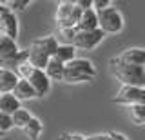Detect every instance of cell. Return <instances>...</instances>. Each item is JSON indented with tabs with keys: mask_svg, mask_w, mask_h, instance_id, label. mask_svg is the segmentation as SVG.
Here are the masks:
<instances>
[{
	"mask_svg": "<svg viewBox=\"0 0 145 140\" xmlns=\"http://www.w3.org/2000/svg\"><path fill=\"white\" fill-rule=\"evenodd\" d=\"M143 69H145V66H143Z\"/></svg>",
	"mask_w": 145,
	"mask_h": 140,
	"instance_id": "f546056e",
	"label": "cell"
},
{
	"mask_svg": "<svg viewBox=\"0 0 145 140\" xmlns=\"http://www.w3.org/2000/svg\"><path fill=\"white\" fill-rule=\"evenodd\" d=\"M114 104L121 106H136V104H145V87H131V85H121L120 91L112 98Z\"/></svg>",
	"mask_w": 145,
	"mask_h": 140,
	"instance_id": "5b68a950",
	"label": "cell"
},
{
	"mask_svg": "<svg viewBox=\"0 0 145 140\" xmlns=\"http://www.w3.org/2000/svg\"><path fill=\"white\" fill-rule=\"evenodd\" d=\"M13 95H15V97H16L20 102H24V100H31V98H36L35 89L31 87V84L27 82V80H24V78L18 80L16 87L13 89Z\"/></svg>",
	"mask_w": 145,
	"mask_h": 140,
	"instance_id": "2e32d148",
	"label": "cell"
},
{
	"mask_svg": "<svg viewBox=\"0 0 145 140\" xmlns=\"http://www.w3.org/2000/svg\"><path fill=\"white\" fill-rule=\"evenodd\" d=\"M42 131H44L42 122L33 116V118H31V122L25 126L24 133H25V137L29 138V140H38V138H40V135H42Z\"/></svg>",
	"mask_w": 145,
	"mask_h": 140,
	"instance_id": "7402d4cb",
	"label": "cell"
},
{
	"mask_svg": "<svg viewBox=\"0 0 145 140\" xmlns=\"http://www.w3.org/2000/svg\"><path fill=\"white\" fill-rule=\"evenodd\" d=\"M29 4H31V0H9L6 6H7L13 13H15V11H24L25 7L29 6Z\"/></svg>",
	"mask_w": 145,
	"mask_h": 140,
	"instance_id": "cb8c5ba5",
	"label": "cell"
},
{
	"mask_svg": "<svg viewBox=\"0 0 145 140\" xmlns=\"http://www.w3.org/2000/svg\"><path fill=\"white\" fill-rule=\"evenodd\" d=\"M105 38L103 31L94 29V31H78L74 37V42L72 46L76 49H84V51H91V49L98 47L102 44V40Z\"/></svg>",
	"mask_w": 145,
	"mask_h": 140,
	"instance_id": "8992f818",
	"label": "cell"
},
{
	"mask_svg": "<svg viewBox=\"0 0 145 140\" xmlns=\"http://www.w3.org/2000/svg\"><path fill=\"white\" fill-rule=\"evenodd\" d=\"M111 73L121 85H131V87H145V69L140 66H129L116 62L111 58Z\"/></svg>",
	"mask_w": 145,
	"mask_h": 140,
	"instance_id": "6da1fadb",
	"label": "cell"
},
{
	"mask_svg": "<svg viewBox=\"0 0 145 140\" xmlns=\"http://www.w3.org/2000/svg\"><path fill=\"white\" fill-rule=\"evenodd\" d=\"M45 75L49 76V80H58V82H63V75H65V64H62V62H58L56 58H51V60L47 62V66H45Z\"/></svg>",
	"mask_w": 145,
	"mask_h": 140,
	"instance_id": "5bb4252c",
	"label": "cell"
},
{
	"mask_svg": "<svg viewBox=\"0 0 145 140\" xmlns=\"http://www.w3.org/2000/svg\"><path fill=\"white\" fill-rule=\"evenodd\" d=\"M111 0H93V9L94 11H103L107 7H111Z\"/></svg>",
	"mask_w": 145,
	"mask_h": 140,
	"instance_id": "4316f807",
	"label": "cell"
},
{
	"mask_svg": "<svg viewBox=\"0 0 145 140\" xmlns=\"http://www.w3.org/2000/svg\"><path fill=\"white\" fill-rule=\"evenodd\" d=\"M82 16V9L76 6L74 2H60L56 7V22H58V28L60 29H72L76 28Z\"/></svg>",
	"mask_w": 145,
	"mask_h": 140,
	"instance_id": "277c9868",
	"label": "cell"
},
{
	"mask_svg": "<svg viewBox=\"0 0 145 140\" xmlns=\"http://www.w3.org/2000/svg\"><path fill=\"white\" fill-rule=\"evenodd\" d=\"M116 62L121 64H129V66H145V49L143 47H129L125 51H121L118 57H114Z\"/></svg>",
	"mask_w": 145,
	"mask_h": 140,
	"instance_id": "52a82bcc",
	"label": "cell"
},
{
	"mask_svg": "<svg viewBox=\"0 0 145 140\" xmlns=\"http://www.w3.org/2000/svg\"><path fill=\"white\" fill-rule=\"evenodd\" d=\"M16 51H18L16 40L6 37L4 33L0 35V60L6 58V57H9V55H13V53H16Z\"/></svg>",
	"mask_w": 145,
	"mask_h": 140,
	"instance_id": "d6986e66",
	"label": "cell"
},
{
	"mask_svg": "<svg viewBox=\"0 0 145 140\" xmlns=\"http://www.w3.org/2000/svg\"><path fill=\"white\" fill-rule=\"evenodd\" d=\"M16 75L31 84V87H33L35 93H36V97H47L49 91H51V80L45 75V71L38 69V67H33L29 62L18 67Z\"/></svg>",
	"mask_w": 145,
	"mask_h": 140,
	"instance_id": "7a4b0ae2",
	"label": "cell"
},
{
	"mask_svg": "<svg viewBox=\"0 0 145 140\" xmlns=\"http://www.w3.org/2000/svg\"><path fill=\"white\" fill-rule=\"evenodd\" d=\"M109 140H127V138L120 133H109Z\"/></svg>",
	"mask_w": 145,
	"mask_h": 140,
	"instance_id": "f1b7e54d",
	"label": "cell"
},
{
	"mask_svg": "<svg viewBox=\"0 0 145 140\" xmlns=\"http://www.w3.org/2000/svg\"><path fill=\"white\" fill-rule=\"evenodd\" d=\"M18 80H20V76H18L15 71L0 67V95L13 93V89L16 87Z\"/></svg>",
	"mask_w": 145,
	"mask_h": 140,
	"instance_id": "30bf717a",
	"label": "cell"
},
{
	"mask_svg": "<svg viewBox=\"0 0 145 140\" xmlns=\"http://www.w3.org/2000/svg\"><path fill=\"white\" fill-rule=\"evenodd\" d=\"M60 33H62V40H63V44H72L74 42V37H76V28H72V29H60Z\"/></svg>",
	"mask_w": 145,
	"mask_h": 140,
	"instance_id": "d4e9b609",
	"label": "cell"
},
{
	"mask_svg": "<svg viewBox=\"0 0 145 140\" xmlns=\"http://www.w3.org/2000/svg\"><path fill=\"white\" fill-rule=\"evenodd\" d=\"M11 128H13L11 116H9V115H4V113H0V131H2V133L6 135Z\"/></svg>",
	"mask_w": 145,
	"mask_h": 140,
	"instance_id": "484cf974",
	"label": "cell"
},
{
	"mask_svg": "<svg viewBox=\"0 0 145 140\" xmlns=\"http://www.w3.org/2000/svg\"><path fill=\"white\" fill-rule=\"evenodd\" d=\"M65 67H69V69H72V71H78V73H82V75H87V76H91V78L96 75V67H94V64L91 60H87V58H74V60L69 62Z\"/></svg>",
	"mask_w": 145,
	"mask_h": 140,
	"instance_id": "4fadbf2b",
	"label": "cell"
},
{
	"mask_svg": "<svg viewBox=\"0 0 145 140\" xmlns=\"http://www.w3.org/2000/svg\"><path fill=\"white\" fill-rule=\"evenodd\" d=\"M0 28H2V33L6 37L16 40V37H18V18L7 6H6V11L0 16Z\"/></svg>",
	"mask_w": 145,
	"mask_h": 140,
	"instance_id": "ba28073f",
	"label": "cell"
},
{
	"mask_svg": "<svg viewBox=\"0 0 145 140\" xmlns=\"http://www.w3.org/2000/svg\"><path fill=\"white\" fill-rule=\"evenodd\" d=\"M98 13V29L103 31V35H116L123 29V16H121L120 9L116 7H107Z\"/></svg>",
	"mask_w": 145,
	"mask_h": 140,
	"instance_id": "3957f363",
	"label": "cell"
},
{
	"mask_svg": "<svg viewBox=\"0 0 145 140\" xmlns=\"http://www.w3.org/2000/svg\"><path fill=\"white\" fill-rule=\"evenodd\" d=\"M74 4L80 7L82 11H87V9H91V7H93V0H76Z\"/></svg>",
	"mask_w": 145,
	"mask_h": 140,
	"instance_id": "83f0119b",
	"label": "cell"
},
{
	"mask_svg": "<svg viewBox=\"0 0 145 140\" xmlns=\"http://www.w3.org/2000/svg\"><path fill=\"white\" fill-rule=\"evenodd\" d=\"M87 80H91V76L82 75V73H78V71H72V69H69V67H65L63 82H67V84H76V82H87Z\"/></svg>",
	"mask_w": 145,
	"mask_h": 140,
	"instance_id": "603a6c76",
	"label": "cell"
},
{
	"mask_svg": "<svg viewBox=\"0 0 145 140\" xmlns=\"http://www.w3.org/2000/svg\"><path fill=\"white\" fill-rule=\"evenodd\" d=\"M27 60H29V51H27V49H18L16 53H13V55L2 58V60H0V67H4V69H11V71L16 73V69L20 66L27 64Z\"/></svg>",
	"mask_w": 145,
	"mask_h": 140,
	"instance_id": "9c48e42d",
	"label": "cell"
},
{
	"mask_svg": "<svg viewBox=\"0 0 145 140\" xmlns=\"http://www.w3.org/2000/svg\"><path fill=\"white\" fill-rule=\"evenodd\" d=\"M98 29V13L91 7L87 11H82V16L76 24V31H94Z\"/></svg>",
	"mask_w": 145,
	"mask_h": 140,
	"instance_id": "8fae6325",
	"label": "cell"
},
{
	"mask_svg": "<svg viewBox=\"0 0 145 140\" xmlns=\"http://www.w3.org/2000/svg\"><path fill=\"white\" fill-rule=\"evenodd\" d=\"M33 44H35L36 47H40V49L45 53V55L51 57V58L54 57V53H56L58 46H60V44H58V40L54 38L53 35H49V37H42V38H36Z\"/></svg>",
	"mask_w": 145,
	"mask_h": 140,
	"instance_id": "e0dca14e",
	"label": "cell"
},
{
	"mask_svg": "<svg viewBox=\"0 0 145 140\" xmlns=\"http://www.w3.org/2000/svg\"><path fill=\"white\" fill-rule=\"evenodd\" d=\"M54 58L67 66L69 62H72L76 58V47L72 46V44H60L58 49H56V53H54Z\"/></svg>",
	"mask_w": 145,
	"mask_h": 140,
	"instance_id": "ac0fdd59",
	"label": "cell"
},
{
	"mask_svg": "<svg viewBox=\"0 0 145 140\" xmlns=\"http://www.w3.org/2000/svg\"><path fill=\"white\" fill-rule=\"evenodd\" d=\"M129 118L136 126H145V104H136V106L127 107Z\"/></svg>",
	"mask_w": 145,
	"mask_h": 140,
	"instance_id": "ffe728a7",
	"label": "cell"
},
{
	"mask_svg": "<svg viewBox=\"0 0 145 140\" xmlns=\"http://www.w3.org/2000/svg\"><path fill=\"white\" fill-rule=\"evenodd\" d=\"M18 109H20V100H18L13 93L0 95V113L11 116V115H15Z\"/></svg>",
	"mask_w": 145,
	"mask_h": 140,
	"instance_id": "7c38bea8",
	"label": "cell"
},
{
	"mask_svg": "<svg viewBox=\"0 0 145 140\" xmlns=\"http://www.w3.org/2000/svg\"><path fill=\"white\" fill-rule=\"evenodd\" d=\"M31 118H33V116H31V113L27 111V109H22V107H20V109H18L15 115H11L13 128H18V129L24 131V129H25V126L31 122Z\"/></svg>",
	"mask_w": 145,
	"mask_h": 140,
	"instance_id": "44dd1931",
	"label": "cell"
},
{
	"mask_svg": "<svg viewBox=\"0 0 145 140\" xmlns=\"http://www.w3.org/2000/svg\"><path fill=\"white\" fill-rule=\"evenodd\" d=\"M29 51V64L33 67H38V69H45V66H47V62L51 60V57H47L45 53L42 51L40 47H36L35 44H31V47L27 49Z\"/></svg>",
	"mask_w": 145,
	"mask_h": 140,
	"instance_id": "9a60e30c",
	"label": "cell"
}]
</instances>
